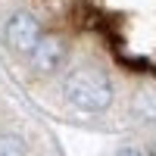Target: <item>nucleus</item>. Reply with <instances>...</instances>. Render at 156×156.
<instances>
[{
  "mask_svg": "<svg viewBox=\"0 0 156 156\" xmlns=\"http://www.w3.org/2000/svg\"><path fill=\"white\" fill-rule=\"evenodd\" d=\"M41 34H44L41 22H37L31 12H22V9L12 12L9 22H6V28H3L6 44H9V50H16V53H31L34 44L41 41Z\"/></svg>",
  "mask_w": 156,
  "mask_h": 156,
  "instance_id": "nucleus-2",
  "label": "nucleus"
},
{
  "mask_svg": "<svg viewBox=\"0 0 156 156\" xmlns=\"http://www.w3.org/2000/svg\"><path fill=\"white\" fill-rule=\"evenodd\" d=\"M0 156H28V150H25L22 137H16V134H3V137H0Z\"/></svg>",
  "mask_w": 156,
  "mask_h": 156,
  "instance_id": "nucleus-4",
  "label": "nucleus"
},
{
  "mask_svg": "<svg viewBox=\"0 0 156 156\" xmlns=\"http://www.w3.org/2000/svg\"><path fill=\"white\" fill-rule=\"evenodd\" d=\"M115 156H144V153H140L137 147H122V150L115 153Z\"/></svg>",
  "mask_w": 156,
  "mask_h": 156,
  "instance_id": "nucleus-5",
  "label": "nucleus"
},
{
  "mask_svg": "<svg viewBox=\"0 0 156 156\" xmlns=\"http://www.w3.org/2000/svg\"><path fill=\"white\" fill-rule=\"evenodd\" d=\"M28 56H31L34 72L53 75V72L62 69V62L69 59V44H66V37H59V34H41V41L34 44V50Z\"/></svg>",
  "mask_w": 156,
  "mask_h": 156,
  "instance_id": "nucleus-3",
  "label": "nucleus"
},
{
  "mask_svg": "<svg viewBox=\"0 0 156 156\" xmlns=\"http://www.w3.org/2000/svg\"><path fill=\"white\" fill-rule=\"evenodd\" d=\"M62 90H66V100L81 112H106L112 106V97H115L109 75L103 69H97V66L72 69V75L66 78Z\"/></svg>",
  "mask_w": 156,
  "mask_h": 156,
  "instance_id": "nucleus-1",
  "label": "nucleus"
}]
</instances>
